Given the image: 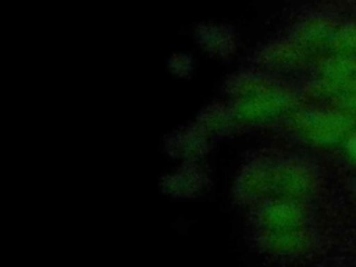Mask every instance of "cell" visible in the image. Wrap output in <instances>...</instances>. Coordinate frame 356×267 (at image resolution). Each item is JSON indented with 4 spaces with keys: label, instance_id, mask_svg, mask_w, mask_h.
Here are the masks:
<instances>
[{
    "label": "cell",
    "instance_id": "cell-1",
    "mask_svg": "<svg viewBox=\"0 0 356 267\" xmlns=\"http://www.w3.org/2000/svg\"><path fill=\"white\" fill-rule=\"evenodd\" d=\"M314 134L318 140L334 143L353 132L356 118L348 113L320 114L314 120Z\"/></svg>",
    "mask_w": 356,
    "mask_h": 267
},
{
    "label": "cell",
    "instance_id": "cell-2",
    "mask_svg": "<svg viewBox=\"0 0 356 267\" xmlns=\"http://www.w3.org/2000/svg\"><path fill=\"white\" fill-rule=\"evenodd\" d=\"M323 71L330 79L356 78V56L338 53L324 63Z\"/></svg>",
    "mask_w": 356,
    "mask_h": 267
},
{
    "label": "cell",
    "instance_id": "cell-3",
    "mask_svg": "<svg viewBox=\"0 0 356 267\" xmlns=\"http://www.w3.org/2000/svg\"><path fill=\"white\" fill-rule=\"evenodd\" d=\"M332 47L339 54L356 53V22L346 24L332 38Z\"/></svg>",
    "mask_w": 356,
    "mask_h": 267
},
{
    "label": "cell",
    "instance_id": "cell-4",
    "mask_svg": "<svg viewBox=\"0 0 356 267\" xmlns=\"http://www.w3.org/2000/svg\"><path fill=\"white\" fill-rule=\"evenodd\" d=\"M339 104L346 111L356 110V95H353V93H350V95H341L339 96Z\"/></svg>",
    "mask_w": 356,
    "mask_h": 267
},
{
    "label": "cell",
    "instance_id": "cell-5",
    "mask_svg": "<svg viewBox=\"0 0 356 267\" xmlns=\"http://www.w3.org/2000/svg\"><path fill=\"white\" fill-rule=\"evenodd\" d=\"M346 149H348V153L350 154V157L356 160V134H352V135L349 136Z\"/></svg>",
    "mask_w": 356,
    "mask_h": 267
}]
</instances>
